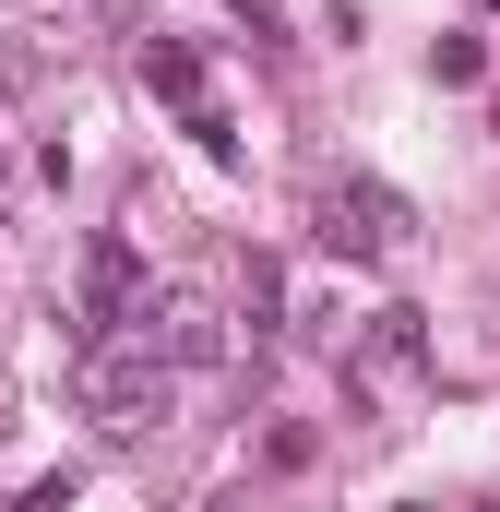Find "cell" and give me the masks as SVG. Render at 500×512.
<instances>
[{
	"mask_svg": "<svg viewBox=\"0 0 500 512\" xmlns=\"http://www.w3.org/2000/svg\"><path fill=\"white\" fill-rule=\"evenodd\" d=\"M429 72H441V84H489V48H477V36H441Z\"/></svg>",
	"mask_w": 500,
	"mask_h": 512,
	"instance_id": "cell-8",
	"label": "cell"
},
{
	"mask_svg": "<svg viewBox=\"0 0 500 512\" xmlns=\"http://www.w3.org/2000/svg\"><path fill=\"white\" fill-rule=\"evenodd\" d=\"M72 489H84V477H36V489H12L0 512H72Z\"/></svg>",
	"mask_w": 500,
	"mask_h": 512,
	"instance_id": "cell-9",
	"label": "cell"
},
{
	"mask_svg": "<svg viewBox=\"0 0 500 512\" xmlns=\"http://www.w3.org/2000/svg\"><path fill=\"white\" fill-rule=\"evenodd\" d=\"M334 358H346V393H405L429 370V310H370V322H346Z\"/></svg>",
	"mask_w": 500,
	"mask_h": 512,
	"instance_id": "cell-4",
	"label": "cell"
},
{
	"mask_svg": "<svg viewBox=\"0 0 500 512\" xmlns=\"http://www.w3.org/2000/svg\"><path fill=\"white\" fill-rule=\"evenodd\" d=\"M48 72H60V36H48V24H24V12H0V108H12V96H36Z\"/></svg>",
	"mask_w": 500,
	"mask_h": 512,
	"instance_id": "cell-7",
	"label": "cell"
},
{
	"mask_svg": "<svg viewBox=\"0 0 500 512\" xmlns=\"http://www.w3.org/2000/svg\"><path fill=\"white\" fill-rule=\"evenodd\" d=\"M131 346H143L155 370H227V358H239V334H227V322H215L203 298H179V286H155V298H143Z\"/></svg>",
	"mask_w": 500,
	"mask_h": 512,
	"instance_id": "cell-6",
	"label": "cell"
},
{
	"mask_svg": "<svg viewBox=\"0 0 500 512\" xmlns=\"http://www.w3.org/2000/svg\"><path fill=\"white\" fill-rule=\"evenodd\" d=\"M310 239L334 262H393L417 239V203H405L393 179H322V191H310Z\"/></svg>",
	"mask_w": 500,
	"mask_h": 512,
	"instance_id": "cell-2",
	"label": "cell"
},
{
	"mask_svg": "<svg viewBox=\"0 0 500 512\" xmlns=\"http://www.w3.org/2000/svg\"><path fill=\"white\" fill-rule=\"evenodd\" d=\"M143 84L179 108V131H191L215 167L239 155V120H227V96H215V72H203V48H191V36H143Z\"/></svg>",
	"mask_w": 500,
	"mask_h": 512,
	"instance_id": "cell-3",
	"label": "cell"
},
{
	"mask_svg": "<svg viewBox=\"0 0 500 512\" xmlns=\"http://www.w3.org/2000/svg\"><path fill=\"white\" fill-rule=\"evenodd\" d=\"M405 512H417V501H405Z\"/></svg>",
	"mask_w": 500,
	"mask_h": 512,
	"instance_id": "cell-11",
	"label": "cell"
},
{
	"mask_svg": "<svg viewBox=\"0 0 500 512\" xmlns=\"http://www.w3.org/2000/svg\"><path fill=\"white\" fill-rule=\"evenodd\" d=\"M143 251L131 239H96L84 251V298H72V346H131V322H143Z\"/></svg>",
	"mask_w": 500,
	"mask_h": 512,
	"instance_id": "cell-5",
	"label": "cell"
},
{
	"mask_svg": "<svg viewBox=\"0 0 500 512\" xmlns=\"http://www.w3.org/2000/svg\"><path fill=\"white\" fill-rule=\"evenodd\" d=\"M72 405H84L108 441H143V429H167L179 370H155L143 346H72Z\"/></svg>",
	"mask_w": 500,
	"mask_h": 512,
	"instance_id": "cell-1",
	"label": "cell"
},
{
	"mask_svg": "<svg viewBox=\"0 0 500 512\" xmlns=\"http://www.w3.org/2000/svg\"><path fill=\"white\" fill-rule=\"evenodd\" d=\"M489 131H500V96H489Z\"/></svg>",
	"mask_w": 500,
	"mask_h": 512,
	"instance_id": "cell-10",
	"label": "cell"
}]
</instances>
